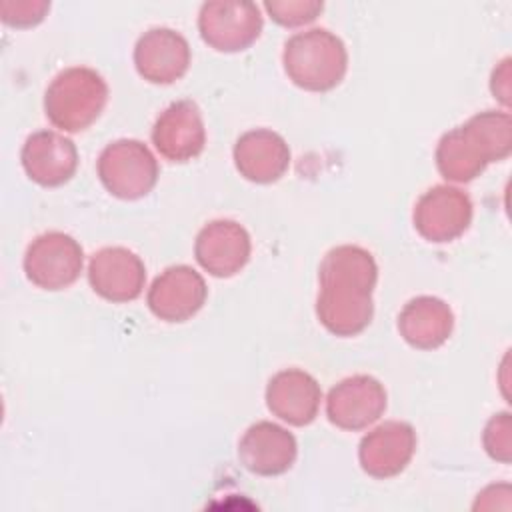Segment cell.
Masks as SVG:
<instances>
[{
    "mask_svg": "<svg viewBox=\"0 0 512 512\" xmlns=\"http://www.w3.org/2000/svg\"><path fill=\"white\" fill-rule=\"evenodd\" d=\"M320 294L316 314L320 324L336 336H356L372 320V290L378 266L372 254L360 246L332 248L318 270Z\"/></svg>",
    "mask_w": 512,
    "mask_h": 512,
    "instance_id": "1",
    "label": "cell"
},
{
    "mask_svg": "<svg viewBox=\"0 0 512 512\" xmlns=\"http://www.w3.org/2000/svg\"><path fill=\"white\" fill-rule=\"evenodd\" d=\"M282 62L288 78L310 92L336 88L348 68L344 42L326 28L296 32L284 44Z\"/></svg>",
    "mask_w": 512,
    "mask_h": 512,
    "instance_id": "2",
    "label": "cell"
},
{
    "mask_svg": "<svg viewBox=\"0 0 512 512\" xmlns=\"http://www.w3.org/2000/svg\"><path fill=\"white\" fill-rule=\"evenodd\" d=\"M106 102V80L86 66L58 72L44 94L46 118L64 132L86 130L98 120Z\"/></svg>",
    "mask_w": 512,
    "mask_h": 512,
    "instance_id": "3",
    "label": "cell"
},
{
    "mask_svg": "<svg viewBox=\"0 0 512 512\" xmlns=\"http://www.w3.org/2000/svg\"><path fill=\"white\" fill-rule=\"evenodd\" d=\"M98 176L112 196L120 200H136L154 188L158 180V162L144 142L120 138L100 152Z\"/></svg>",
    "mask_w": 512,
    "mask_h": 512,
    "instance_id": "4",
    "label": "cell"
},
{
    "mask_svg": "<svg viewBox=\"0 0 512 512\" xmlns=\"http://www.w3.org/2000/svg\"><path fill=\"white\" fill-rule=\"evenodd\" d=\"M84 266L82 246L64 232L52 230L36 236L24 254V272L44 290H62L74 284Z\"/></svg>",
    "mask_w": 512,
    "mask_h": 512,
    "instance_id": "5",
    "label": "cell"
},
{
    "mask_svg": "<svg viewBox=\"0 0 512 512\" xmlns=\"http://www.w3.org/2000/svg\"><path fill=\"white\" fill-rule=\"evenodd\" d=\"M262 26L260 8L254 2L212 0L200 6V36L218 52L246 50L258 40Z\"/></svg>",
    "mask_w": 512,
    "mask_h": 512,
    "instance_id": "6",
    "label": "cell"
},
{
    "mask_svg": "<svg viewBox=\"0 0 512 512\" xmlns=\"http://www.w3.org/2000/svg\"><path fill=\"white\" fill-rule=\"evenodd\" d=\"M470 222L472 200L454 186H434L414 206V228L428 242H452L468 230Z\"/></svg>",
    "mask_w": 512,
    "mask_h": 512,
    "instance_id": "7",
    "label": "cell"
},
{
    "mask_svg": "<svg viewBox=\"0 0 512 512\" xmlns=\"http://www.w3.org/2000/svg\"><path fill=\"white\" fill-rule=\"evenodd\" d=\"M386 410V390L374 376L356 374L330 388L326 398L328 420L342 430H362Z\"/></svg>",
    "mask_w": 512,
    "mask_h": 512,
    "instance_id": "8",
    "label": "cell"
},
{
    "mask_svg": "<svg viewBox=\"0 0 512 512\" xmlns=\"http://www.w3.org/2000/svg\"><path fill=\"white\" fill-rule=\"evenodd\" d=\"M252 242L246 228L234 220H212L196 236L194 256L216 278L238 274L250 260Z\"/></svg>",
    "mask_w": 512,
    "mask_h": 512,
    "instance_id": "9",
    "label": "cell"
},
{
    "mask_svg": "<svg viewBox=\"0 0 512 512\" xmlns=\"http://www.w3.org/2000/svg\"><path fill=\"white\" fill-rule=\"evenodd\" d=\"M206 282L192 266L178 264L154 278L148 290V308L164 322H184L206 302Z\"/></svg>",
    "mask_w": 512,
    "mask_h": 512,
    "instance_id": "10",
    "label": "cell"
},
{
    "mask_svg": "<svg viewBox=\"0 0 512 512\" xmlns=\"http://www.w3.org/2000/svg\"><path fill=\"white\" fill-rule=\"evenodd\" d=\"M92 290L110 302L136 300L146 282V268L140 256L122 246L98 250L88 262Z\"/></svg>",
    "mask_w": 512,
    "mask_h": 512,
    "instance_id": "11",
    "label": "cell"
},
{
    "mask_svg": "<svg viewBox=\"0 0 512 512\" xmlns=\"http://www.w3.org/2000/svg\"><path fill=\"white\" fill-rule=\"evenodd\" d=\"M134 66L152 84H172L190 66L188 40L172 28H150L134 46Z\"/></svg>",
    "mask_w": 512,
    "mask_h": 512,
    "instance_id": "12",
    "label": "cell"
},
{
    "mask_svg": "<svg viewBox=\"0 0 512 512\" xmlns=\"http://www.w3.org/2000/svg\"><path fill=\"white\" fill-rule=\"evenodd\" d=\"M152 142L170 162L196 158L206 144V128L200 108L192 100L172 102L154 122Z\"/></svg>",
    "mask_w": 512,
    "mask_h": 512,
    "instance_id": "13",
    "label": "cell"
},
{
    "mask_svg": "<svg viewBox=\"0 0 512 512\" xmlns=\"http://www.w3.org/2000/svg\"><path fill=\"white\" fill-rule=\"evenodd\" d=\"M416 452V432L408 422L388 420L368 432L358 446L362 470L372 478L398 476Z\"/></svg>",
    "mask_w": 512,
    "mask_h": 512,
    "instance_id": "14",
    "label": "cell"
},
{
    "mask_svg": "<svg viewBox=\"0 0 512 512\" xmlns=\"http://www.w3.org/2000/svg\"><path fill=\"white\" fill-rule=\"evenodd\" d=\"M298 454V444L286 428L262 420L252 424L238 444L242 466L258 476H278L292 468Z\"/></svg>",
    "mask_w": 512,
    "mask_h": 512,
    "instance_id": "15",
    "label": "cell"
},
{
    "mask_svg": "<svg viewBox=\"0 0 512 512\" xmlns=\"http://www.w3.org/2000/svg\"><path fill=\"white\" fill-rule=\"evenodd\" d=\"M20 160L30 180L40 186H60L78 168V150L70 138L54 130L30 134L22 146Z\"/></svg>",
    "mask_w": 512,
    "mask_h": 512,
    "instance_id": "16",
    "label": "cell"
},
{
    "mask_svg": "<svg viewBox=\"0 0 512 512\" xmlns=\"http://www.w3.org/2000/svg\"><path fill=\"white\" fill-rule=\"evenodd\" d=\"M322 390L314 376L288 368L274 374L266 386V406L280 420L292 426L310 424L320 408Z\"/></svg>",
    "mask_w": 512,
    "mask_h": 512,
    "instance_id": "17",
    "label": "cell"
},
{
    "mask_svg": "<svg viewBox=\"0 0 512 512\" xmlns=\"http://www.w3.org/2000/svg\"><path fill=\"white\" fill-rule=\"evenodd\" d=\"M234 164L240 176L256 184L276 182L290 166L286 140L266 128L244 132L234 144Z\"/></svg>",
    "mask_w": 512,
    "mask_h": 512,
    "instance_id": "18",
    "label": "cell"
},
{
    "mask_svg": "<svg viewBox=\"0 0 512 512\" xmlns=\"http://www.w3.org/2000/svg\"><path fill=\"white\" fill-rule=\"evenodd\" d=\"M454 328L450 306L436 296H416L398 314L400 336L418 350L442 346Z\"/></svg>",
    "mask_w": 512,
    "mask_h": 512,
    "instance_id": "19",
    "label": "cell"
},
{
    "mask_svg": "<svg viewBox=\"0 0 512 512\" xmlns=\"http://www.w3.org/2000/svg\"><path fill=\"white\" fill-rule=\"evenodd\" d=\"M494 162L482 138L466 122L446 132L436 146L438 172L450 182H470Z\"/></svg>",
    "mask_w": 512,
    "mask_h": 512,
    "instance_id": "20",
    "label": "cell"
},
{
    "mask_svg": "<svg viewBox=\"0 0 512 512\" xmlns=\"http://www.w3.org/2000/svg\"><path fill=\"white\" fill-rule=\"evenodd\" d=\"M264 8L280 26L296 28L316 20L324 4L318 0H272L264 2Z\"/></svg>",
    "mask_w": 512,
    "mask_h": 512,
    "instance_id": "21",
    "label": "cell"
},
{
    "mask_svg": "<svg viewBox=\"0 0 512 512\" xmlns=\"http://www.w3.org/2000/svg\"><path fill=\"white\" fill-rule=\"evenodd\" d=\"M484 448L490 458L508 464L512 452V418L510 412L494 414L484 428Z\"/></svg>",
    "mask_w": 512,
    "mask_h": 512,
    "instance_id": "22",
    "label": "cell"
},
{
    "mask_svg": "<svg viewBox=\"0 0 512 512\" xmlns=\"http://www.w3.org/2000/svg\"><path fill=\"white\" fill-rule=\"evenodd\" d=\"M50 10V2L46 0H2L0 16L2 22L16 28H28L44 20Z\"/></svg>",
    "mask_w": 512,
    "mask_h": 512,
    "instance_id": "23",
    "label": "cell"
},
{
    "mask_svg": "<svg viewBox=\"0 0 512 512\" xmlns=\"http://www.w3.org/2000/svg\"><path fill=\"white\" fill-rule=\"evenodd\" d=\"M490 90L504 106L510 104V58H504L498 68H494L490 78Z\"/></svg>",
    "mask_w": 512,
    "mask_h": 512,
    "instance_id": "24",
    "label": "cell"
}]
</instances>
